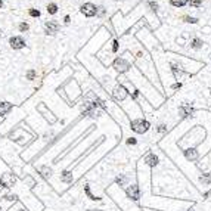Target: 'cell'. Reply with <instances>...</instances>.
<instances>
[{
	"instance_id": "6da1fadb",
	"label": "cell",
	"mask_w": 211,
	"mask_h": 211,
	"mask_svg": "<svg viewBox=\"0 0 211 211\" xmlns=\"http://www.w3.org/2000/svg\"><path fill=\"white\" fill-rule=\"evenodd\" d=\"M151 124L148 121H145V120H134L132 121V130L136 132V133H146L148 130H149Z\"/></svg>"
},
{
	"instance_id": "7a4b0ae2",
	"label": "cell",
	"mask_w": 211,
	"mask_h": 211,
	"mask_svg": "<svg viewBox=\"0 0 211 211\" xmlns=\"http://www.w3.org/2000/svg\"><path fill=\"white\" fill-rule=\"evenodd\" d=\"M17 182V177L12 174V173H5V174H2V177H0V183L3 188H12L13 185Z\"/></svg>"
},
{
	"instance_id": "3957f363",
	"label": "cell",
	"mask_w": 211,
	"mask_h": 211,
	"mask_svg": "<svg viewBox=\"0 0 211 211\" xmlns=\"http://www.w3.org/2000/svg\"><path fill=\"white\" fill-rule=\"evenodd\" d=\"M59 28H61V25H59V22L58 21H47V22L45 24V33L47 34V36H53V34H56L58 31H59Z\"/></svg>"
},
{
	"instance_id": "277c9868",
	"label": "cell",
	"mask_w": 211,
	"mask_h": 211,
	"mask_svg": "<svg viewBox=\"0 0 211 211\" xmlns=\"http://www.w3.org/2000/svg\"><path fill=\"white\" fill-rule=\"evenodd\" d=\"M80 11H81V13H83V15L92 18V17H94V15H96L98 7H96L94 5H92V3H84V5L80 7Z\"/></svg>"
},
{
	"instance_id": "5b68a950",
	"label": "cell",
	"mask_w": 211,
	"mask_h": 211,
	"mask_svg": "<svg viewBox=\"0 0 211 211\" xmlns=\"http://www.w3.org/2000/svg\"><path fill=\"white\" fill-rule=\"evenodd\" d=\"M9 46H11L12 49H22L24 46H25V40L21 37V36H13V37H11L9 39Z\"/></svg>"
},
{
	"instance_id": "8992f818",
	"label": "cell",
	"mask_w": 211,
	"mask_h": 211,
	"mask_svg": "<svg viewBox=\"0 0 211 211\" xmlns=\"http://www.w3.org/2000/svg\"><path fill=\"white\" fill-rule=\"evenodd\" d=\"M127 195H128V198H132L133 201H137L139 199V188H137L136 185L128 186L127 188Z\"/></svg>"
},
{
	"instance_id": "52a82bcc",
	"label": "cell",
	"mask_w": 211,
	"mask_h": 211,
	"mask_svg": "<svg viewBox=\"0 0 211 211\" xmlns=\"http://www.w3.org/2000/svg\"><path fill=\"white\" fill-rule=\"evenodd\" d=\"M12 108H13V105H12L11 102H0V117L9 114L12 111Z\"/></svg>"
},
{
	"instance_id": "ba28073f",
	"label": "cell",
	"mask_w": 211,
	"mask_h": 211,
	"mask_svg": "<svg viewBox=\"0 0 211 211\" xmlns=\"http://www.w3.org/2000/svg\"><path fill=\"white\" fill-rule=\"evenodd\" d=\"M115 70H117L118 72H124V71H127V68H128V62L127 61H124V59H117L115 61Z\"/></svg>"
},
{
	"instance_id": "9c48e42d",
	"label": "cell",
	"mask_w": 211,
	"mask_h": 211,
	"mask_svg": "<svg viewBox=\"0 0 211 211\" xmlns=\"http://www.w3.org/2000/svg\"><path fill=\"white\" fill-rule=\"evenodd\" d=\"M179 111H180V115H182V117H189V115L194 112V109H192L189 105H182Z\"/></svg>"
},
{
	"instance_id": "30bf717a",
	"label": "cell",
	"mask_w": 211,
	"mask_h": 211,
	"mask_svg": "<svg viewBox=\"0 0 211 211\" xmlns=\"http://www.w3.org/2000/svg\"><path fill=\"white\" fill-rule=\"evenodd\" d=\"M145 162H148V165H151V167H155L156 164H158V158H156L154 154H149V155L146 156Z\"/></svg>"
},
{
	"instance_id": "8fae6325",
	"label": "cell",
	"mask_w": 211,
	"mask_h": 211,
	"mask_svg": "<svg viewBox=\"0 0 211 211\" xmlns=\"http://www.w3.org/2000/svg\"><path fill=\"white\" fill-rule=\"evenodd\" d=\"M126 96H127L126 89H124V87H121V86H120V87H117V90H115V98H117V99H124Z\"/></svg>"
},
{
	"instance_id": "7c38bea8",
	"label": "cell",
	"mask_w": 211,
	"mask_h": 211,
	"mask_svg": "<svg viewBox=\"0 0 211 211\" xmlns=\"http://www.w3.org/2000/svg\"><path fill=\"white\" fill-rule=\"evenodd\" d=\"M190 47H192V49H199V47H202V40L194 39L192 41H190Z\"/></svg>"
},
{
	"instance_id": "4fadbf2b",
	"label": "cell",
	"mask_w": 211,
	"mask_h": 211,
	"mask_svg": "<svg viewBox=\"0 0 211 211\" xmlns=\"http://www.w3.org/2000/svg\"><path fill=\"white\" fill-rule=\"evenodd\" d=\"M46 9H47V12H49L50 15H55L56 12H58V5L56 3H49Z\"/></svg>"
},
{
	"instance_id": "5bb4252c",
	"label": "cell",
	"mask_w": 211,
	"mask_h": 211,
	"mask_svg": "<svg viewBox=\"0 0 211 211\" xmlns=\"http://www.w3.org/2000/svg\"><path fill=\"white\" fill-rule=\"evenodd\" d=\"M188 2L189 0H170V3H171L173 6H176V7H182V6H185Z\"/></svg>"
},
{
	"instance_id": "9a60e30c",
	"label": "cell",
	"mask_w": 211,
	"mask_h": 211,
	"mask_svg": "<svg viewBox=\"0 0 211 211\" xmlns=\"http://www.w3.org/2000/svg\"><path fill=\"white\" fill-rule=\"evenodd\" d=\"M62 180H64L65 183H71L72 182V174L70 171H64V174H62Z\"/></svg>"
},
{
	"instance_id": "2e32d148",
	"label": "cell",
	"mask_w": 211,
	"mask_h": 211,
	"mask_svg": "<svg viewBox=\"0 0 211 211\" xmlns=\"http://www.w3.org/2000/svg\"><path fill=\"white\" fill-rule=\"evenodd\" d=\"M40 171H43V176H45V177H50V174H52V170L47 168V167H40Z\"/></svg>"
},
{
	"instance_id": "e0dca14e",
	"label": "cell",
	"mask_w": 211,
	"mask_h": 211,
	"mask_svg": "<svg viewBox=\"0 0 211 211\" xmlns=\"http://www.w3.org/2000/svg\"><path fill=\"white\" fill-rule=\"evenodd\" d=\"M28 13H30V17H33V18H39L40 17V11H39V9H30V11H28Z\"/></svg>"
},
{
	"instance_id": "ac0fdd59",
	"label": "cell",
	"mask_w": 211,
	"mask_h": 211,
	"mask_svg": "<svg viewBox=\"0 0 211 211\" xmlns=\"http://www.w3.org/2000/svg\"><path fill=\"white\" fill-rule=\"evenodd\" d=\"M18 28H19V31H21V33H25V31H28V28H30V25H28L27 22H21Z\"/></svg>"
},
{
	"instance_id": "d6986e66",
	"label": "cell",
	"mask_w": 211,
	"mask_h": 211,
	"mask_svg": "<svg viewBox=\"0 0 211 211\" xmlns=\"http://www.w3.org/2000/svg\"><path fill=\"white\" fill-rule=\"evenodd\" d=\"M189 5L194 6V7H199V6L202 5V2H201V0H189Z\"/></svg>"
},
{
	"instance_id": "ffe728a7",
	"label": "cell",
	"mask_w": 211,
	"mask_h": 211,
	"mask_svg": "<svg viewBox=\"0 0 211 211\" xmlns=\"http://www.w3.org/2000/svg\"><path fill=\"white\" fill-rule=\"evenodd\" d=\"M34 77H36V71H34V70H30V71L27 72V78L28 80H34Z\"/></svg>"
},
{
	"instance_id": "44dd1931",
	"label": "cell",
	"mask_w": 211,
	"mask_h": 211,
	"mask_svg": "<svg viewBox=\"0 0 211 211\" xmlns=\"http://www.w3.org/2000/svg\"><path fill=\"white\" fill-rule=\"evenodd\" d=\"M185 21H186V22H190V24H196V22H198V19H196V18H189V17L185 18Z\"/></svg>"
},
{
	"instance_id": "7402d4cb",
	"label": "cell",
	"mask_w": 211,
	"mask_h": 211,
	"mask_svg": "<svg viewBox=\"0 0 211 211\" xmlns=\"http://www.w3.org/2000/svg\"><path fill=\"white\" fill-rule=\"evenodd\" d=\"M149 6H151V7H152V11H158V5H156V3H154V2H151V3H149Z\"/></svg>"
},
{
	"instance_id": "603a6c76",
	"label": "cell",
	"mask_w": 211,
	"mask_h": 211,
	"mask_svg": "<svg viewBox=\"0 0 211 211\" xmlns=\"http://www.w3.org/2000/svg\"><path fill=\"white\" fill-rule=\"evenodd\" d=\"M117 182H118V183H124V182H126V177H118Z\"/></svg>"
},
{
	"instance_id": "cb8c5ba5",
	"label": "cell",
	"mask_w": 211,
	"mask_h": 211,
	"mask_svg": "<svg viewBox=\"0 0 211 211\" xmlns=\"http://www.w3.org/2000/svg\"><path fill=\"white\" fill-rule=\"evenodd\" d=\"M128 145H136V139H130L128 140Z\"/></svg>"
},
{
	"instance_id": "d4e9b609",
	"label": "cell",
	"mask_w": 211,
	"mask_h": 211,
	"mask_svg": "<svg viewBox=\"0 0 211 211\" xmlns=\"http://www.w3.org/2000/svg\"><path fill=\"white\" fill-rule=\"evenodd\" d=\"M165 130V126H160V128H158V132H164Z\"/></svg>"
},
{
	"instance_id": "484cf974",
	"label": "cell",
	"mask_w": 211,
	"mask_h": 211,
	"mask_svg": "<svg viewBox=\"0 0 211 211\" xmlns=\"http://www.w3.org/2000/svg\"><path fill=\"white\" fill-rule=\"evenodd\" d=\"M65 24H70V17H65Z\"/></svg>"
},
{
	"instance_id": "4316f807",
	"label": "cell",
	"mask_w": 211,
	"mask_h": 211,
	"mask_svg": "<svg viewBox=\"0 0 211 211\" xmlns=\"http://www.w3.org/2000/svg\"><path fill=\"white\" fill-rule=\"evenodd\" d=\"M2 7H3V2L0 0V9H2Z\"/></svg>"
},
{
	"instance_id": "83f0119b",
	"label": "cell",
	"mask_w": 211,
	"mask_h": 211,
	"mask_svg": "<svg viewBox=\"0 0 211 211\" xmlns=\"http://www.w3.org/2000/svg\"><path fill=\"white\" fill-rule=\"evenodd\" d=\"M2 36H3V31H2V30H0V39H2Z\"/></svg>"
},
{
	"instance_id": "f1b7e54d",
	"label": "cell",
	"mask_w": 211,
	"mask_h": 211,
	"mask_svg": "<svg viewBox=\"0 0 211 211\" xmlns=\"http://www.w3.org/2000/svg\"><path fill=\"white\" fill-rule=\"evenodd\" d=\"M0 211H3V210H2V207H0Z\"/></svg>"
}]
</instances>
